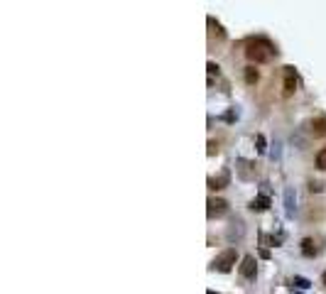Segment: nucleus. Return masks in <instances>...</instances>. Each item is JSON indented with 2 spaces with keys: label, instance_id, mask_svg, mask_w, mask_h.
I'll return each instance as SVG.
<instances>
[{
  "label": "nucleus",
  "instance_id": "1a4fd4ad",
  "mask_svg": "<svg viewBox=\"0 0 326 294\" xmlns=\"http://www.w3.org/2000/svg\"><path fill=\"white\" fill-rule=\"evenodd\" d=\"M302 255H304V257H314V255H317V243H314L312 238H304V240H302Z\"/></svg>",
  "mask_w": 326,
  "mask_h": 294
},
{
  "label": "nucleus",
  "instance_id": "423d86ee",
  "mask_svg": "<svg viewBox=\"0 0 326 294\" xmlns=\"http://www.w3.org/2000/svg\"><path fill=\"white\" fill-rule=\"evenodd\" d=\"M309 128H312V135H314V138H326V115L314 118V120L309 123Z\"/></svg>",
  "mask_w": 326,
  "mask_h": 294
},
{
  "label": "nucleus",
  "instance_id": "dca6fc26",
  "mask_svg": "<svg viewBox=\"0 0 326 294\" xmlns=\"http://www.w3.org/2000/svg\"><path fill=\"white\" fill-rule=\"evenodd\" d=\"M208 74H218V67L213 62H208Z\"/></svg>",
  "mask_w": 326,
  "mask_h": 294
},
{
  "label": "nucleus",
  "instance_id": "f257e3e1",
  "mask_svg": "<svg viewBox=\"0 0 326 294\" xmlns=\"http://www.w3.org/2000/svg\"><path fill=\"white\" fill-rule=\"evenodd\" d=\"M245 57L250 62H255V64H267V62H272L277 57V49H275V44L270 39L258 37V39H250L245 44Z\"/></svg>",
  "mask_w": 326,
  "mask_h": 294
},
{
  "label": "nucleus",
  "instance_id": "20e7f679",
  "mask_svg": "<svg viewBox=\"0 0 326 294\" xmlns=\"http://www.w3.org/2000/svg\"><path fill=\"white\" fill-rule=\"evenodd\" d=\"M206 206H208V209H206L208 219H218V216L228 214V204H226L223 199H208V204H206Z\"/></svg>",
  "mask_w": 326,
  "mask_h": 294
},
{
  "label": "nucleus",
  "instance_id": "f03ea898",
  "mask_svg": "<svg viewBox=\"0 0 326 294\" xmlns=\"http://www.w3.org/2000/svg\"><path fill=\"white\" fill-rule=\"evenodd\" d=\"M236 260H238L236 248H228V250H223L221 255H216V260H213V270H218V272H228V270L236 265Z\"/></svg>",
  "mask_w": 326,
  "mask_h": 294
},
{
  "label": "nucleus",
  "instance_id": "a211bd4d",
  "mask_svg": "<svg viewBox=\"0 0 326 294\" xmlns=\"http://www.w3.org/2000/svg\"><path fill=\"white\" fill-rule=\"evenodd\" d=\"M206 294H216V292H211V290H208V292H206Z\"/></svg>",
  "mask_w": 326,
  "mask_h": 294
},
{
  "label": "nucleus",
  "instance_id": "39448f33",
  "mask_svg": "<svg viewBox=\"0 0 326 294\" xmlns=\"http://www.w3.org/2000/svg\"><path fill=\"white\" fill-rule=\"evenodd\" d=\"M255 272H258V262H255V257H253V255H245V257L241 260V275H243L245 280H253Z\"/></svg>",
  "mask_w": 326,
  "mask_h": 294
},
{
  "label": "nucleus",
  "instance_id": "2eb2a0df",
  "mask_svg": "<svg viewBox=\"0 0 326 294\" xmlns=\"http://www.w3.org/2000/svg\"><path fill=\"white\" fill-rule=\"evenodd\" d=\"M223 120H228V123H231V120H236V113H233V110H228V113L223 115Z\"/></svg>",
  "mask_w": 326,
  "mask_h": 294
},
{
  "label": "nucleus",
  "instance_id": "0eeeda50",
  "mask_svg": "<svg viewBox=\"0 0 326 294\" xmlns=\"http://www.w3.org/2000/svg\"><path fill=\"white\" fill-rule=\"evenodd\" d=\"M228 182H231V172H228V169H223L216 179H213V177L208 179V186H211V189H223Z\"/></svg>",
  "mask_w": 326,
  "mask_h": 294
},
{
  "label": "nucleus",
  "instance_id": "f8f14e48",
  "mask_svg": "<svg viewBox=\"0 0 326 294\" xmlns=\"http://www.w3.org/2000/svg\"><path fill=\"white\" fill-rule=\"evenodd\" d=\"M258 78H260V74L255 72L253 67H248V69H245V81H248V83H258Z\"/></svg>",
  "mask_w": 326,
  "mask_h": 294
},
{
  "label": "nucleus",
  "instance_id": "9b49d317",
  "mask_svg": "<svg viewBox=\"0 0 326 294\" xmlns=\"http://www.w3.org/2000/svg\"><path fill=\"white\" fill-rule=\"evenodd\" d=\"M292 285H294L297 290H309V287H312V282H309V280H304V277H294V280H292Z\"/></svg>",
  "mask_w": 326,
  "mask_h": 294
},
{
  "label": "nucleus",
  "instance_id": "f3484780",
  "mask_svg": "<svg viewBox=\"0 0 326 294\" xmlns=\"http://www.w3.org/2000/svg\"><path fill=\"white\" fill-rule=\"evenodd\" d=\"M322 285H324V287H326V272H324V275H322Z\"/></svg>",
  "mask_w": 326,
  "mask_h": 294
},
{
  "label": "nucleus",
  "instance_id": "6e6552de",
  "mask_svg": "<svg viewBox=\"0 0 326 294\" xmlns=\"http://www.w3.org/2000/svg\"><path fill=\"white\" fill-rule=\"evenodd\" d=\"M285 214L287 216H294V189L292 186L285 189Z\"/></svg>",
  "mask_w": 326,
  "mask_h": 294
},
{
  "label": "nucleus",
  "instance_id": "ddd939ff",
  "mask_svg": "<svg viewBox=\"0 0 326 294\" xmlns=\"http://www.w3.org/2000/svg\"><path fill=\"white\" fill-rule=\"evenodd\" d=\"M317 167L326 172V147L322 149V152H319V154H317Z\"/></svg>",
  "mask_w": 326,
  "mask_h": 294
},
{
  "label": "nucleus",
  "instance_id": "7ed1b4c3",
  "mask_svg": "<svg viewBox=\"0 0 326 294\" xmlns=\"http://www.w3.org/2000/svg\"><path fill=\"white\" fill-rule=\"evenodd\" d=\"M297 72H294V67H285V91H282V96L285 98H289L294 91H297Z\"/></svg>",
  "mask_w": 326,
  "mask_h": 294
},
{
  "label": "nucleus",
  "instance_id": "4468645a",
  "mask_svg": "<svg viewBox=\"0 0 326 294\" xmlns=\"http://www.w3.org/2000/svg\"><path fill=\"white\" fill-rule=\"evenodd\" d=\"M255 143H258V152H265V149H267V147H265V138H262V135H258V138H255Z\"/></svg>",
  "mask_w": 326,
  "mask_h": 294
},
{
  "label": "nucleus",
  "instance_id": "9d476101",
  "mask_svg": "<svg viewBox=\"0 0 326 294\" xmlns=\"http://www.w3.org/2000/svg\"><path fill=\"white\" fill-rule=\"evenodd\" d=\"M250 209H253V211H267V209H270V199L262 194V196H258V199L250 201Z\"/></svg>",
  "mask_w": 326,
  "mask_h": 294
}]
</instances>
